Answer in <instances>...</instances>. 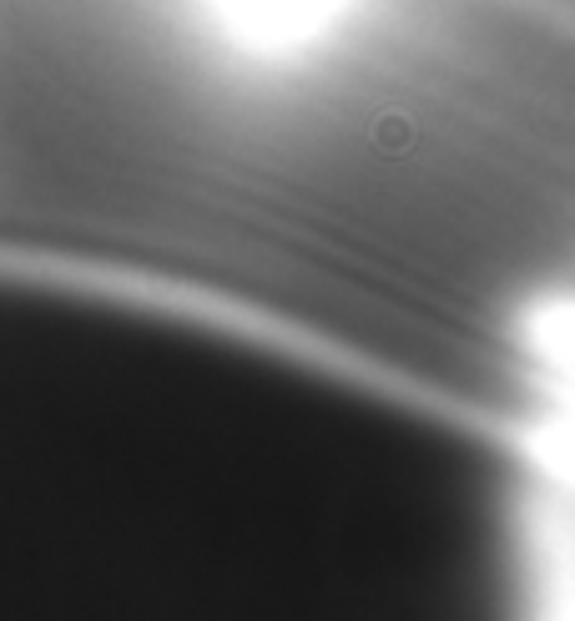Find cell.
Here are the masks:
<instances>
[{
  "label": "cell",
  "instance_id": "cell-1",
  "mask_svg": "<svg viewBox=\"0 0 575 621\" xmlns=\"http://www.w3.org/2000/svg\"><path fill=\"white\" fill-rule=\"evenodd\" d=\"M530 142H575V26L535 0H364L298 51L212 0H0V258L293 339L339 172Z\"/></svg>",
  "mask_w": 575,
  "mask_h": 621
}]
</instances>
